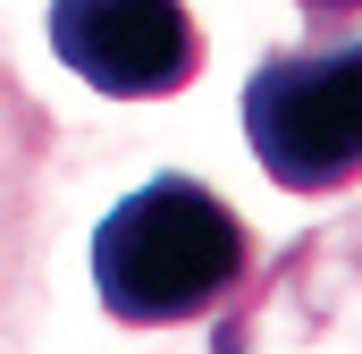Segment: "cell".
Wrapping results in <instances>:
<instances>
[{
    "instance_id": "obj_6",
    "label": "cell",
    "mask_w": 362,
    "mask_h": 354,
    "mask_svg": "<svg viewBox=\"0 0 362 354\" xmlns=\"http://www.w3.org/2000/svg\"><path fill=\"white\" fill-rule=\"evenodd\" d=\"M295 8H303L312 25H354L362 17V0H295Z\"/></svg>"
},
{
    "instance_id": "obj_4",
    "label": "cell",
    "mask_w": 362,
    "mask_h": 354,
    "mask_svg": "<svg viewBox=\"0 0 362 354\" xmlns=\"http://www.w3.org/2000/svg\"><path fill=\"white\" fill-rule=\"evenodd\" d=\"M51 51L110 101H169L202 76L185 0H51Z\"/></svg>"
},
{
    "instance_id": "obj_5",
    "label": "cell",
    "mask_w": 362,
    "mask_h": 354,
    "mask_svg": "<svg viewBox=\"0 0 362 354\" xmlns=\"http://www.w3.org/2000/svg\"><path fill=\"white\" fill-rule=\"evenodd\" d=\"M51 110L0 42V354H25L42 312V211H51Z\"/></svg>"
},
{
    "instance_id": "obj_1",
    "label": "cell",
    "mask_w": 362,
    "mask_h": 354,
    "mask_svg": "<svg viewBox=\"0 0 362 354\" xmlns=\"http://www.w3.org/2000/svg\"><path fill=\"white\" fill-rule=\"evenodd\" d=\"M253 278V236L245 219L194 185V177H152L127 202H110V219L93 228V295L110 321L127 329H177L219 312L236 287Z\"/></svg>"
},
{
    "instance_id": "obj_3",
    "label": "cell",
    "mask_w": 362,
    "mask_h": 354,
    "mask_svg": "<svg viewBox=\"0 0 362 354\" xmlns=\"http://www.w3.org/2000/svg\"><path fill=\"white\" fill-rule=\"evenodd\" d=\"M211 354H362V211L303 228L211 329Z\"/></svg>"
},
{
    "instance_id": "obj_2",
    "label": "cell",
    "mask_w": 362,
    "mask_h": 354,
    "mask_svg": "<svg viewBox=\"0 0 362 354\" xmlns=\"http://www.w3.org/2000/svg\"><path fill=\"white\" fill-rule=\"evenodd\" d=\"M245 144L286 194H346L362 177V34L270 51L245 76Z\"/></svg>"
}]
</instances>
